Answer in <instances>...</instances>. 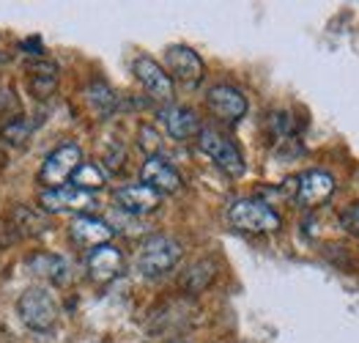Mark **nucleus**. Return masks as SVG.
<instances>
[{"mask_svg":"<svg viewBox=\"0 0 359 343\" xmlns=\"http://www.w3.org/2000/svg\"><path fill=\"white\" fill-rule=\"evenodd\" d=\"M228 220L236 231L244 234H274L283 228V217L271 209L269 203L258 198H241L228 209Z\"/></svg>","mask_w":359,"mask_h":343,"instance_id":"f257e3e1","label":"nucleus"},{"mask_svg":"<svg viewBox=\"0 0 359 343\" xmlns=\"http://www.w3.org/2000/svg\"><path fill=\"white\" fill-rule=\"evenodd\" d=\"M123 272V255L113 245H102V248L88 253V275L96 283H113Z\"/></svg>","mask_w":359,"mask_h":343,"instance_id":"2eb2a0df","label":"nucleus"},{"mask_svg":"<svg viewBox=\"0 0 359 343\" xmlns=\"http://www.w3.org/2000/svg\"><path fill=\"white\" fill-rule=\"evenodd\" d=\"M181 261V245L173 236H149L137 250V269L146 278H159Z\"/></svg>","mask_w":359,"mask_h":343,"instance_id":"f03ea898","label":"nucleus"},{"mask_svg":"<svg viewBox=\"0 0 359 343\" xmlns=\"http://www.w3.org/2000/svg\"><path fill=\"white\" fill-rule=\"evenodd\" d=\"M198 149L209 156L222 173H228L231 179L244 176L247 165H244V156H241L239 146H236L231 137H225L222 132H217V129H201V135H198Z\"/></svg>","mask_w":359,"mask_h":343,"instance_id":"20e7f679","label":"nucleus"},{"mask_svg":"<svg viewBox=\"0 0 359 343\" xmlns=\"http://www.w3.org/2000/svg\"><path fill=\"white\" fill-rule=\"evenodd\" d=\"M104 182H107V176H104V170H102L96 162H83V165L74 170V176H72V187L83 189V192H90V195H93V189L104 187Z\"/></svg>","mask_w":359,"mask_h":343,"instance_id":"412c9836","label":"nucleus"},{"mask_svg":"<svg viewBox=\"0 0 359 343\" xmlns=\"http://www.w3.org/2000/svg\"><path fill=\"white\" fill-rule=\"evenodd\" d=\"M162 124L168 129V135L173 140H189V137H198L201 135V119L192 107H184V105H168L162 113Z\"/></svg>","mask_w":359,"mask_h":343,"instance_id":"4468645a","label":"nucleus"},{"mask_svg":"<svg viewBox=\"0 0 359 343\" xmlns=\"http://www.w3.org/2000/svg\"><path fill=\"white\" fill-rule=\"evenodd\" d=\"M28 267L33 275L55 283V285H63V283L69 281V264H66L63 255H55V253H36V255H30Z\"/></svg>","mask_w":359,"mask_h":343,"instance_id":"f3484780","label":"nucleus"},{"mask_svg":"<svg viewBox=\"0 0 359 343\" xmlns=\"http://www.w3.org/2000/svg\"><path fill=\"white\" fill-rule=\"evenodd\" d=\"M8 222L14 225V231H17L20 239H22V236H39V234H44V231L50 228L47 212L30 209V206H17V209H11Z\"/></svg>","mask_w":359,"mask_h":343,"instance_id":"a211bd4d","label":"nucleus"},{"mask_svg":"<svg viewBox=\"0 0 359 343\" xmlns=\"http://www.w3.org/2000/svg\"><path fill=\"white\" fill-rule=\"evenodd\" d=\"M39 206L47 215H63V212L86 215L90 209H96V198L90 192H83V189L77 187H58V189H44L39 195Z\"/></svg>","mask_w":359,"mask_h":343,"instance_id":"6e6552de","label":"nucleus"},{"mask_svg":"<svg viewBox=\"0 0 359 343\" xmlns=\"http://www.w3.org/2000/svg\"><path fill=\"white\" fill-rule=\"evenodd\" d=\"M86 99H88L90 110H93L99 119L113 116L116 107H118V96L113 94V88H110L107 83H102V80H93L88 88H86Z\"/></svg>","mask_w":359,"mask_h":343,"instance_id":"6ab92c4d","label":"nucleus"},{"mask_svg":"<svg viewBox=\"0 0 359 343\" xmlns=\"http://www.w3.org/2000/svg\"><path fill=\"white\" fill-rule=\"evenodd\" d=\"M340 228H343L346 234H357L359 236V203L348 206V209L340 215Z\"/></svg>","mask_w":359,"mask_h":343,"instance_id":"393cba45","label":"nucleus"},{"mask_svg":"<svg viewBox=\"0 0 359 343\" xmlns=\"http://www.w3.org/2000/svg\"><path fill=\"white\" fill-rule=\"evenodd\" d=\"M33 126L36 124H33L30 119L20 116V119H14V121H8V124H0V140L8 143V146H22L30 137Z\"/></svg>","mask_w":359,"mask_h":343,"instance_id":"4be33fe9","label":"nucleus"},{"mask_svg":"<svg viewBox=\"0 0 359 343\" xmlns=\"http://www.w3.org/2000/svg\"><path fill=\"white\" fill-rule=\"evenodd\" d=\"M80 165H83V149L77 143H63L55 152H50L47 159L41 162L39 184H44L47 189L63 187L66 182H72V176Z\"/></svg>","mask_w":359,"mask_h":343,"instance_id":"39448f33","label":"nucleus"},{"mask_svg":"<svg viewBox=\"0 0 359 343\" xmlns=\"http://www.w3.org/2000/svg\"><path fill=\"white\" fill-rule=\"evenodd\" d=\"M25 72H28L30 91H33V96L47 99V96L58 88V63L55 61L33 58V61H28Z\"/></svg>","mask_w":359,"mask_h":343,"instance_id":"dca6fc26","label":"nucleus"},{"mask_svg":"<svg viewBox=\"0 0 359 343\" xmlns=\"http://www.w3.org/2000/svg\"><path fill=\"white\" fill-rule=\"evenodd\" d=\"M137 143H140V149L146 152L149 156H159V152H162V140H159V132L154 129V126L143 124L140 126V132H137Z\"/></svg>","mask_w":359,"mask_h":343,"instance_id":"b1692460","label":"nucleus"},{"mask_svg":"<svg viewBox=\"0 0 359 343\" xmlns=\"http://www.w3.org/2000/svg\"><path fill=\"white\" fill-rule=\"evenodd\" d=\"M334 176L327 170H307L302 173L294 184V201L299 203L302 209H318L334 195Z\"/></svg>","mask_w":359,"mask_h":343,"instance_id":"0eeeda50","label":"nucleus"},{"mask_svg":"<svg viewBox=\"0 0 359 343\" xmlns=\"http://www.w3.org/2000/svg\"><path fill=\"white\" fill-rule=\"evenodd\" d=\"M165 72L170 74V80H176L187 88H198L206 77V63L203 58L187 47V44H173L165 50Z\"/></svg>","mask_w":359,"mask_h":343,"instance_id":"423d86ee","label":"nucleus"},{"mask_svg":"<svg viewBox=\"0 0 359 343\" xmlns=\"http://www.w3.org/2000/svg\"><path fill=\"white\" fill-rule=\"evenodd\" d=\"M116 228L102 217H93V215H77L69 225V236L77 248L83 250H96L102 245H110Z\"/></svg>","mask_w":359,"mask_h":343,"instance_id":"9d476101","label":"nucleus"},{"mask_svg":"<svg viewBox=\"0 0 359 343\" xmlns=\"http://www.w3.org/2000/svg\"><path fill=\"white\" fill-rule=\"evenodd\" d=\"M0 119L3 124L20 119V99L14 94V86H0Z\"/></svg>","mask_w":359,"mask_h":343,"instance_id":"5701e85b","label":"nucleus"},{"mask_svg":"<svg viewBox=\"0 0 359 343\" xmlns=\"http://www.w3.org/2000/svg\"><path fill=\"white\" fill-rule=\"evenodd\" d=\"M132 72H135L137 83L146 88V94H149L151 99H156V102H170V99H173V80H170V74L165 72V66H159L154 58H149V55L135 58Z\"/></svg>","mask_w":359,"mask_h":343,"instance_id":"1a4fd4ad","label":"nucleus"},{"mask_svg":"<svg viewBox=\"0 0 359 343\" xmlns=\"http://www.w3.org/2000/svg\"><path fill=\"white\" fill-rule=\"evenodd\" d=\"M113 198H116L121 212H126V215H132V217L151 215V212H156L159 203H162V195L154 192L151 187H146V184H126V187H118Z\"/></svg>","mask_w":359,"mask_h":343,"instance_id":"ddd939ff","label":"nucleus"},{"mask_svg":"<svg viewBox=\"0 0 359 343\" xmlns=\"http://www.w3.org/2000/svg\"><path fill=\"white\" fill-rule=\"evenodd\" d=\"M17 313L33 332H50L58 324V305L47 288H28L17 300Z\"/></svg>","mask_w":359,"mask_h":343,"instance_id":"7ed1b4c3","label":"nucleus"},{"mask_svg":"<svg viewBox=\"0 0 359 343\" xmlns=\"http://www.w3.org/2000/svg\"><path fill=\"white\" fill-rule=\"evenodd\" d=\"M140 184L151 187L159 195H173L181 189V173L165 159V156H146L140 168Z\"/></svg>","mask_w":359,"mask_h":343,"instance_id":"f8f14e48","label":"nucleus"},{"mask_svg":"<svg viewBox=\"0 0 359 343\" xmlns=\"http://www.w3.org/2000/svg\"><path fill=\"white\" fill-rule=\"evenodd\" d=\"M214 275H217L214 261H209V258L195 261V264L184 272V278H181V288H184L187 294H201L203 288H209V283L214 281Z\"/></svg>","mask_w":359,"mask_h":343,"instance_id":"aec40b11","label":"nucleus"},{"mask_svg":"<svg viewBox=\"0 0 359 343\" xmlns=\"http://www.w3.org/2000/svg\"><path fill=\"white\" fill-rule=\"evenodd\" d=\"M206 105L217 119H222L228 124H236L247 116V96L241 94L239 88L228 86V83L211 86L209 94H206Z\"/></svg>","mask_w":359,"mask_h":343,"instance_id":"9b49d317","label":"nucleus"}]
</instances>
